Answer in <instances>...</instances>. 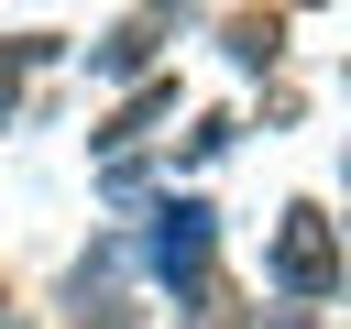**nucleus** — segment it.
<instances>
[{
	"label": "nucleus",
	"mask_w": 351,
	"mask_h": 329,
	"mask_svg": "<svg viewBox=\"0 0 351 329\" xmlns=\"http://www.w3.org/2000/svg\"><path fill=\"white\" fill-rule=\"evenodd\" d=\"M176 99H186L176 77H143V88H132V99H121V110H110V121L88 132V143H99V154H132V143H143L154 121H176Z\"/></svg>",
	"instance_id": "4"
},
{
	"label": "nucleus",
	"mask_w": 351,
	"mask_h": 329,
	"mask_svg": "<svg viewBox=\"0 0 351 329\" xmlns=\"http://www.w3.org/2000/svg\"><path fill=\"white\" fill-rule=\"evenodd\" d=\"M143 263H154L165 285L208 274V263H219V208H208V197H154V230H143Z\"/></svg>",
	"instance_id": "2"
},
{
	"label": "nucleus",
	"mask_w": 351,
	"mask_h": 329,
	"mask_svg": "<svg viewBox=\"0 0 351 329\" xmlns=\"http://www.w3.org/2000/svg\"><path fill=\"white\" fill-rule=\"evenodd\" d=\"M263 285H274V296H340V219H329L318 197H296V208L274 219Z\"/></svg>",
	"instance_id": "1"
},
{
	"label": "nucleus",
	"mask_w": 351,
	"mask_h": 329,
	"mask_svg": "<svg viewBox=\"0 0 351 329\" xmlns=\"http://www.w3.org/2000/svg\"><path fill=\"white\" fill-rule=\"evenodd\" d=\"M0 121H11V110H0Z\"/></svg>",
	"instance_id": "11"
},
{
	"label": "nucleus",
	"mask_w": 351,
	"mask_h": 329,
	"mask_svg": "<svg viewBox=\"0 0 351 329\" xmlns=\"http://www.w3.org/2000/svg\"><path fill=\"white\" fill-rule=\"evenodd\" d=\"M340 175H351V164H340Z\"/></svg>",
	"instance_id": "10"
},
{
	"label": "nucleus",
	"mask_w": 351,
	"mask_h": 329,
	"mask_svg": "<svg viewBox=\"0 0 351 329\" xmlns=\"http://www.w3.org/2000/svg\"><path fill=\"white\" fill-rule=\"evenodd\" d=\"M219 55H230L241 77L285 66V11H230V22H219Z\"/></svg>",
	"instance_id": "5"
},
{
	"label": "nucleus",
	"mask_w": 351,
	"mask_h": 329,
	"mask_svg": "<svg viewBox=\"0 0 351 329\" xmlns=\"http://www.w3.org/2000/svg\"><path fill=\"white\" fill-rule=\"evenodd\" d=\"M230 143H241V121H230V110H208V121H197V132H186V164H219V154H230Z\"/></svg>",
	"instance_id": "7"
},
{
	"label": "nucleus",
	"mask_w": 351,
	"mask_h": 329,
	"mask_svg": "<svg viewBox=\"0 0 351 329\" xmlns=\"http://www.w3.org/2000/svg\"><path fill=\"white\" fill-rule=\"evenodd\" d=\"M219 329H307V307H285V318H219Z\"/></svg>",
	"instance_id": "8"
},
{
	"label": "nucleus",
	"mask_w": 351,
	"mask_h": 329,
	"mask_svg": "<svg viewBox=\"0 0 351 329\" xmlns=\"http://www.w3.org/2000/svg\"><path fill=\"white\" fill-rule=\"evenodd\" d=\"M55 55H66V33H0V110H22V77Z\"/></svg>",
	"instance_id": "6"
},
{
	"label": "nucleus",
	"mask_w": 351,
	"mask_h": 329,
	"mask_svg": "<svg viewBox=\"0 0 351 329\" xmlns=\"http://www.w3.org/2000/svg\"><path fill=\"white\" fill-rule=\"evenodd\" d=\"M186 22V0H143L132 22H110L99 44H88V77H121V88H143V77H165V33Z\"/></svg>",
	"instance_id": "3"
},
{
	"label": "nucleus",
	"mask_w": 351,
	"mask_h": 329,
	"mask_svg": "<svg viewBox=\"0 0 351 329\" xmlns=\"http://www.w3.org/2000/svg\"><path fill=\"white\" fill-rule=\"evenodd\" d=\"M340 296H351V219H340Z\"/></svg>",
	"instance_id": "9"
}]
</instances>
